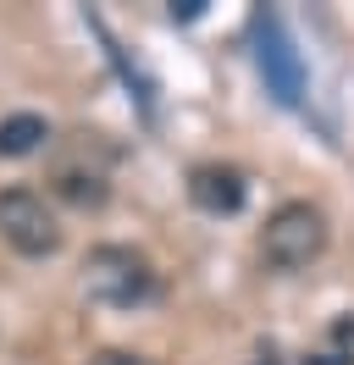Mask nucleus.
I'll return each mask as SVG.
<instances>
[{
    "label": "nucleus",
    "instance_id": "f257e3e1",
    "mask_svg": "<svg viewBox=\"0 0 354 365\" xmlns=\"http://www.w3.org/2000/svg\"><path fill=\"white\" fill-rule=\"evenodd\" d=\"M261 255L271 272H305L327 255V216L310 200H288L266 216L261 227Z\"/></svg>",
    "mask_w": 354,
    "mask_h": 365
},
{
    "label": "nucleus",
    "instance_id": "f03ea898",
    "mask_svg": "<svg viewBox=\"0 0 354 365\" xmlns=\"http://www.w3.org/2000/svg\"><path fill=\"white\" fill-rule=\"evenodd\" d=\"M84 288H88V299H100V304H111V310H133V304H144V299L161 294L150 260L133 255V250H122V244H100V250H88Z\"/></svg>",
    "mask_w": 354,
    "mask_h": 365
},
{
    "label": "nucleus",
    "instance_id": "7ed1b4c3",
    "mask_svg": "<svg viewBox=\"0 0 354 365\" xmlns=\"http://www.w3.org/2000/svg\"><path fill=\"white\" fill-rule=\"evenodd\" d=\"M0 238L17 255H28V260H44V255L61 250V222H56V210L44 205V194L6 188L0 194Z\"/></svg>",
    "mask_w": 354,
    "mask_h": 365
},
{
    "label": "nucleus",
    "instance_id": "20e7f679",
    "mask_svg": "<svg viewBox=\"0 0 354 365\" xmlns=\"http://www.w3.org/2000/svg\"><path fill=\"white\" fill-rule=\"evenodd\" d=\"M255 61H261L266 83H271V94L283 100V106H293L299 94H305V67H299V50H293V39L283 34V23L266 11V17H255Z\"/></svg>",
    "mask_w": 354,
    "mask_h": 365
},
{
    "label": "nucleus",
    "instance_id": "39448f33",
    "mask_svg": "<svg viewBox=\"0 0 354 365\" xmlns=\"http://www.w3.org/2000/svg\"><path fill=\"white\" fill-rule=\"evenodd\" d=\"M188 200L205 216H238L243 200H249V182H243L238 166H194L188 172Z\"/></svg>",
    "mask_w": 354,
    "mask_h": 365
},
{
    "label": "nucleus",
    "instance_id": "423d86ee",
    "mask_svg": "<svg viewBox=\"0 0 354 365\" xmlns=\"http://www.w3.org/2000/svg\"><path fill=\"white\" fill-rule=\"evenodd\" d=\"M44 138H50V122L34 116V111H17V116L0 122V155L22 160V155H34V150H44Z\"/></svg>",
    "mask_w": 354,
    "mask_h": 365
},
{
    "label": "nucleus",
    "instance_id": "0eeeda50",
    "mask_svg": "<svg viewBox=\"0 0 354 365\" xmlns=\"http://www.w3.org/2000/svg\"><path fill=\"white\" fill-rule=\"evenodd\" d=\"M56 194L61 200H72V205H106V178L100 172H72V166H61L56 172Z\"/></svg>",
    "mask_w": 354,
    "mask_h": 365
},
{
    "label": "nucleus",
    "instance_id": "6e6552de",
    "mask_svg": "<svg viewBox=\"0 0 354 365\" xmlns=\"http://www.w3.org/2000/svg\"><path fill=\"white\" fill-rule=\"evenodd\" d=\"M88 365H144L138 354H122V349H106V354H94Z\"/></svg>",
    "mask_w": 354,
    "mask_h": 365
},
{
    "label": "nucleus",
    "instance_id": "1a4fd4ad",
    "mask_svg": "<svg viewBox=\"0 0 354 365\" xmlns=\"http://www.w3.org/2000/svg\"><path fill=\"white\" fill-rule=\"evenodd\" d=\"M199 11H205V0H177L172 6V17H183V23H194Z\"/></svg>",
    "mask_w": 354,
    "mask_h": 365
}]
</instances>
